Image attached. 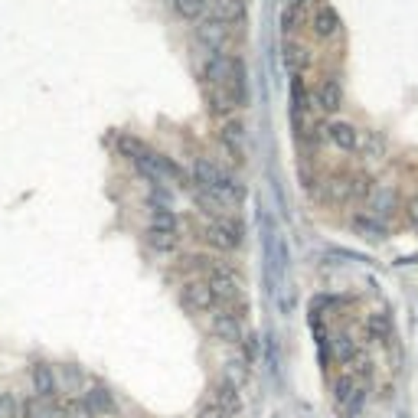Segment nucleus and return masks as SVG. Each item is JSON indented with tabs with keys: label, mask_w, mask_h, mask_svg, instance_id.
Listing matches in <instances>:
<instances>
[{
	"label": "nucleus",
	"mask_w": 418,
	"mask_h": 418,
	"mask_svg": "<svg viewBox=\"0 0 418 418\" xmlns=\"http://www.w3.org/2000/svg\"><path fill=\"white\" fill-rule=\"evenodd\" d=\"M285 62H288V69H291L295 76H301V72H304V69L314 62V56H311V49H307V46L285 43Z\"/></svg>",
	"instance_id": "aec40b11"
},
{
	"label": "nucleus",
	"mask_w": 418,
	"mask_h": 418,
	"mask_svg": "<svg viewBox=\"0 0 418 418\" xmlns=\"http://www.w3.org/2000/svg\"><path fill=\"white\" fill-rule=\"evenodd\" d=\"M193 203H196V206H200V213H206L209 219H213V222H216V219H222V216H229L226 213V203L219 200L216 193L213 190H203V187H193Z\"/></svg>",
	"instance_id": "dca6fc26"
},
{
	"label": "nucleus",
	"mask_w": 418,
	"mask_h": 418,
	"mask_svg": "<svg viewBox=\"0 0 418 418\" xmlns=\"http://www.w3.org/2000/svg\"><path fill=\"white\" fill-rule=\"evenodd\" d=\"M86 402L92 405V412H95V418H118V399H114V392L108 389V386H102V382H95V386H88L86 389Z\"/></svg>",
	"instance_id": "423d86ee"
},
{
	"label": "nucleus",
	"mask_w": 418,
	"mask_h": 418,
	"mask_svg": "<svg viewBox=\"0 0 418 418\" xmlns=\"http://www.w3.org/2000/svg\"><path fill=\"white\" fill-rule=\"evenodd\" d=\"M147 245L154 248V252H163V255H170V252H177V245H180V236L177 232H161V229H147Z\"/></svg>",
	"instance_id": "4be33fe9"
},
{
	"label": "nucleus",
	"mask_w": 418,
	"mask_h": 418,
	"mask_svg": "<svg viewBox=\"0 0 418 418\" xmlns=\"http://www.w3.org/2000/svg\"><path fill=\"white\" fill-rule=\"evenodd\" d=\"M317 108H321L323 114H337L343 108V86L337 76H323L321 86H317Z\"/></svg>",
	"instance_id": "0eeeda50"
},
{
	"label": "nucleus",
	"mask_w": 418,
	"mask_h": 418,
	"mask_svg": "<svg viewBox=\"0 0 418 418\" xmlns=\"http://www.w3.org/2000/svg\"><path fill=\"white\" fill-rule=\"evenodd\" d=\"M366 330H370L372 340L389 343V340H392V317H389L386 311H382V314H370V321H366Z\"/></svg>",
	"instance_id": "5701e85b"
},
{
	"label": "nucleus",
	"mask_w": 418,
	"mask_h": 418,
	"mask_svg": "<svg viewBox=\"0 0 418 418\" xmlns=\"http://www.w3.org/2000/svg\"><path fill=\"white\" fill-rule=\"evenodd\" d=\"M213 402L222 409V415H226V418H236L238 412H242V396H238V386L229 379V376H222V379L216 382V389H213Z\"/></svg>",
	"instance_id": "9d476101"
},
{
	"label": "nucleus",
	"mask_w": 418,
	"mask_h": 418,
	"mask_svg": "<svg viewBox=\"0 0 418 418\" xmlns=\"http://www.w3.org/2000/svg\"><path fill=\"white\" fill-rule=\"evenodd\" d=\"M350 229L360 238H366V242H382V238H389V226H386L379 216H370V213H353Z\"/></svg>",
	"instance_id": "6e6552de"
},
{
	"label": "nucleus",
	"mask_w": 418,
	"mask_h": 418,
	"mask_svg": "<svg viewBox=\"0 0 418 418\" xmlns=\"http://www.w3.org/2000/svg\"><path fill=\"white\" fill-rule=\"evenodd\" d=\"M213 193H216L226 206H238V203L245 200V187H242V183H238L232 173H226V170L219 173V183H216V190H213Z\"/></svg>",
	"instance_id": "2eb2a0df"
},
{
	"label": "nucleus",
	"mask_w": 418,
	"mask_h": 418,
	"mask_svg": "<svg viewBox=\"0 0 418 418\" xmlns=\"http://www.w3.org/2000/svg\"><path fill=\"white\" fill-rule=\"evenodd\" d=\"M209 330H213V337H216L219 343H229V346H236V343H242V321H236L229 311H219L213 314V323H209Z\"/></svg>",
	"instance_id": "1a4fd4ad"
},
{
	"label": "nucleus",
	"mask_w": 418,
	"mask_h": 418,
	"mask_svg": "<svg viewBox=\"0 0 418 418\" xmlns=\"http://www.w3.org/2000/svg\"><path fill=\"white\" fill-rule=\"evenodd\" d=\"M304 10L307 7H297V4H288L281 10V33L285 36H291V33H297V29L304 27Z\"/></svg>",
	"instance_id": "393cba45"
},
{
	"label": "nucleus",
	"mask_w": 418,
	"mask_h": 418,
	"mask_svg": "<svg viewBox=\"0 0 418 418\" xmlns=\"http://www.w3.org/2000/svg\"><path fill=\"white\" fill-rule=\"evenodd\" d=\"M363 402H366V389H360L356 396H353L350 402H346V415H360V409H363Z\"/></svg>",
	"instance_id": "4c0bfd02"
},
{
	"label": "nucleus",
	"mask_w": 418,
	"mask_h": 418,
	"mask_svg": "<svg viewBox=\"0 0 418 418\" xmlns=\"http://www.w3.org/2000/svg\"><path fill=\"white\" fill-rule=\"evenodd\" d=\"M219 167L216 163H209L206 157H196L193 161V180H196V187H203V190H216V183H219Z\"/></svg>",
	"instance_id": "a211bd4d"
},
{
	"label": "nucleus",
	"mask_w": 418,
	"mask_h": 418,
	"mask_svg": "<svg viewBox=\"0 0 418 418\" xmlns=\"http://www.w3.org/2000/svg\"><path fill=\"white\" fill-rule=\"evenodd\" d=\"M29 379H33V392H36L43 402H53L59 396V382H56V372L49 363H33L29 370Z\"/></svg>",
	"instance_id": "9b49d317"
},
{
	"label": "nucleus",
	"mask_w": 418,
	"mask_h": 418,
	"mask_svg": "<svg viewBox=\"0 0 418 418\" xmlns=\"http://www.w3.org/2000/svg\"><path fill=\"white\" fill-rule=\"evenodd\" d=\"M226 66H229V56H213V59H209L206 69H203V76H206L209 86L222 88V82H226Z\"/></svg>",
	"instance_id": "a878e982"
},
{
	"label": "nucleus",
	"mask_w": 418,
	"mask_h": 418,
	"mask_svg": "<svg viewBox=\"0 0 418 418\" xmlns=\"http://www.w3.org/2000/svg\"><path fill=\"white\" fill-rule=\"evenodd\" d=\"M219 141H222L226 154L232 157V163L245 161V128H242V121H226V124H222Z\"/></svg>",
	"instance_id": "f8f14e48"
},
{
	"label": "nucleus",
	"mask_w": 418,
	"mask_h": 418,
	"mask_svg": "<svg viewBox=\"0 0 418 418\" xmlns=\"http://www.w3.org/2000/svg\"><path fill=\"white\" fill-rule=\"evenodd\" d=\"M392 216L396 213V190H379L376 193V216Z\"/></svg>",
	"instance_id": "72a5a7b5"
},
{
	"label": "nucleus",
	"mask_w": 418,
	"mask_h": 418,
	"mask_svg": "<svg viewBox=\"0 0 418 418\" xmlns=\"http://www.w3.org/2000/svg\"><path fill=\"white\" fill-rule=\"evenodd\" d=\"M222 88H226V95L232 98V104H236V108H245V102H248V82H245V62H242L238 56H229L226 82H222Z\"/></svg>",
	"instance_id": "7ed1b4c3"
},
{
	"label": "nucleus",
	"mask_w": 418,
	"mask_h": 418,
	"mask_svg": "<svg viewBox=\"0 0 418 418\" xmlns=\"http://www.w3.org/2000/svg\"><path fill=\"white\" fill-rule=\"evenodd\" d=\"M372 196V180L366 173H353L350 177V200H370Z\"/></svg>",
	"instance_id": "c756f323"
},
{
	"label": "nucleus",
	"mask_w": 418,
	"mask_h": 418,
	"mask_svg": "<svg viewBox=\"0 0 418 418\" xmlns=\"http://www.w3.org/2000/svg\"><path fill=\"white\" fill-rule=\"evenodd\" d=\"M196 39L206 49H213V53H222V46H226V39H229V23H222L219 17L200 20L196 23Z\"/></svg>",
	"instance_id": "39448f33"
},
{
	"label": "nucleus",
	"mask_w": 418,
	"mask_h": 418,
	"mask_svg": "<svg viewBox=\"0 0 418 418\" xmlns=\"http://www.w3.org/2000/svg\"><path fill=\"white\" fill-rule=\"evenodd\" d=\"M23 415V402L13 392H0V418H20Z\"/></svg>",
	"instance_id": "2f4dec72"
},
{
	"label": "nucleus",
	"mask_w": 418,
	"mask_h": 418,
	"mask_svg": "<svg viewBox=\"0 0 418 418\" xmlns=\"http://www.w3.org/2000/svg\"><path fill=\"white\" fill-rule=\"evenodd\" d=\"M206 7H209V0H173V10L183 20H200L206 13Z\"/></svg>",
	"instance_id": "cd10ccee"
},
{
	"label": "nucleus",
	"mask_w": 418,
	"mask_h": 418,
	"mask_svg": "<svg viewBox=\"0 0 418 418\" xmlns=\"http://www.w3.org/2000/svg\"><path fill=\"white\" fill-rule=\"evenodd\" d=\"M327 137H330L343 154L360 151V131H356L353 124H346V121H333L330 128H327Z\"/></svg>",
	"instance_id": "ddd939ff"
},
{
	"label": "nucleus",
	"mask_w": 418,
	"mask_h": 418,
	"mask_svg": "<svg viewBox=\"0 0 418 418\" xmlns=\"http://www.w3.org/2000/svg\"><path fill=\"white\" fill-rule=\"evenodd\" d=\"M213 10L222 23H242L245 17V0H213Z\"/></svg>",
	"instance_id": "412c9836"
},
{
	"label": "nucleus",
	"mask_w": 418,
	"mask_h": 418,
	"mask_svg": "<svg viewBox=\"0 0 418 418\" xmlns=\"http://www.w3.org/2000/svg\"><path fill=\"white\" fill-rule=\"evenodd\" d=\"M353 376H356L360 386L372 379V360H370V356H356V360H353Z\"/></svg>",
	"instance_id": "f704fd0d"
},
{
	"label": "nucleus",
	"mask_w": 418,
	"mask_h": 418,
	"mask_svg": "<svg viewBox=\"0 0 418 418\" xmlns=\"http://www.w3.org/2000/svg\"><path fill=\"white\" fill-rule=\"evenodd\" d=\"M405 213H409V219H412V222H415V226H418V196H412V200H409V206H405Z\"/></svg>",
	"instance_id": "ea45409f"
},
{
	"label": "nucleus",
	"mask_w": 418,
	"mask_h": 418,
	"mask_svg": "<svg viewBox=\"0 0 418 418\" xmlns=\"http://www.w3.org/2000/svg\"><path fill=\"white\" fill-rule=\"evenodd\" d=\"M242 236H245V229H242V222L236 216H222L216 222H209L206 229V242L213 248H219V252H236L242 245Z\"/></svg>",
	"instance_id": "f257e3e1"
},
{
	"label": "nucleus",
	"mask_w": 418,
	"mask_h": 418,
	"mask_svg": "<svg viewBox=\"0 0 418 418\" xmlns=\"http://www.w3.org/2000/svg\"><path fill=\"white\" fill-rule=\"evenodd\" d=\"M180 219L173 209H151V226L147 229H161V232H177Z\"/></svg>",
	"instance_id": "bb28decb"
},
{
	"label": "nucleus",
	"mask_w": 418,
	"mask_h": 418,
	"mask_svg": "<svg viewBox=\"0 0 418 418\" xmlns=\"http://www.w3.org/2000/svg\"><path fill=\"white\" fill-rule=\"evenodd\" d=\"M114 151H118V157H124V161L137 163L141 157H147V144L141 141V137H134V134H118L114 137Z\"/></svg>",
	"instance_id": "f3484780"
},
{
	"label": "nucleus",
	"mask_w": 418,
	"mask_h": 418,
	"mask_svg": "<svg viewBox=\"0 0 418 418\" xmlns=\"http://www.w3.org/2000/svg\"><path fill=\"white\" fill-rule=\"evenodd\" d=\"M314 33L321 39H333L340 33V17H337V10L333 7H317L314 10V20H311Z\"/></svg>",
	"instance_id": "4468645a"
},
{
	"label": "nucleus",
	"mask_w": 418,
	"mask_h": 418,
	"mask_svg": "<svg viewBox=\"0 0 418 418\" xmlns=\"http://www.w3.org/2000/svg\"><path fill=\"white\" fill-rule=\"evenodd\" d=\"M242 363H245L248 370L258 363V356H262V340H258V333H248V337H242Z\"/></svg>",
	"instance_id": "c85d7f7f"
},
{
	"label": "nucleus",
	"mask_w": 418,
	"mask_h": 418,
	"mask_svg": "<svg viewBox=\"0 0 418 418\" xmlns=\"http://www.w3.org/2000/svg\"><path fill=\"white\" fill-rule=\"evenodd\" d=\"M333 356L340 363H346V366H353V360L360 356V346L353 343L350 333H337V337H333Z\"/></svg>",
	"instance_id": "b1692460"
},
{
	"label": "nucleus",
	"mask_w": 418,
	"mask_h": 418,
	"mask_svg": "<svg viewBox=\"0 0 418 418\" xmlns=\"http://www.w3.org/2000/svg\"><path fill=\"white\" fill-rule=\"evenodd\" d=\"M180 304H183V311H190V314H206L216 307V295H213L209 281L190 278V281L180 288Z\"/></svg>",
	"instance_id": "f03ea898"
},
{
	"label": "nucleus",
	"mask_w": 418,
	"mask_h": 418,
	"mask_svg": "<svg viewBox=\"0 0 418 418\" xmlns=\"http://www.w3.org/2000/svg\"><path fill=\"white\" fill-rule=\"evenodd\" d=\"M360 389H363V386L356 382V376H353V372H343V376H337V379H333V402L346 409V402H350Z\"/></svg>",
	"instance_id": "6ab92c4d"
},
{
	"label": "nucleus",
	"mask_w": 418,
	"mask_h": 418,
	"mask_svg": "<svg viewBox=\"0 0 418 418\" xmlns=\"http://www.w3.org/2000/svg\"><path fill=\"white\" fill-rule=\"evenodd\" d=\"M62 382H66L69 389L76 392V389H79V386H82V372H79V370H76V366H66V370H62Z\"/></svg>",
	"instance_id": "e433bc0d"
},
{
	"label": "nucleus",
	"mask_w": 418,
	"mask_h": 418,
	"mask_svg": "<svg viewBox=\"0 0 418 418\" xmlns=\"http://www.w3.org/2000/svg\"><path fill=\"white\" fill-rule=\"evenodd\" d=\"M53 415H56V409H53L49 402H43L39 396L23 402V418H53Z\"/></svg>",
	"instance_id": "7c9ffc66"
},
{
	"label": "nucleus",
	"mask_w": 418,
	"mask_h": 418,
	"mask_svg": "<svg viewBox=\"0 0 418 418\" xmlns=\"http://www.w3.org/2000/svg\"><path fill=\"white\" fill-rule=\"evenodd\" d=\"M209 288H213V295H216V301H222V304H238L242 301V291H238V278L232 268H222L219 265L213 275H209Z\"/></svg>",
	"instance_id": "20e7f679"
},
{
	"label": "nucleus",
	"mask_w": 418,
	"mask_h": 418,
	"mask_svg": "<svg viewBox=\"0 0 418 418\" xmlns=\"http://www.w3.org/2000/svg\"><path fill=\"white\" fill-rule=\"evenodd\" d=\"M291 95H295V104L301 108V112H307V108H311V95H307L304 79H301V76H295V82H291Z\"/></svg>",
	"instance_id": "c9c22d12"
},
{
	"label": "nucleus",
	"mask_w": 418,
	"mask_h": 418,
	"mask_svg": "<svg viewBox=\"0 0 418 418\" xmlns=\"http://www.w3.org/2000/svg\"><path fill=\"white\" fill-rule=\"evenodd\" d=\"M196 418H226V415H222V409H219L216 402L209 399V402H206V405H203V409H200V412H196Z\"/></svg>",
	"instance_id": "58836bf2"
},
{
	"label": "nucleus",
	"mask_w": 418,
	"mask_h": 418,
	"mask_svg": "<svg viewBox=\"0 0 418 418\" xmlns=\"http://www.w3.org/2000/svg\"><path fill=\"white\" fill-rule=\"evenodd\" d=\"M66 418H95V412H92V405H88L86 396H82V399L66 402Z\"/></svg>",
	"instance_id": "473e14b6"
}]
</instances>
